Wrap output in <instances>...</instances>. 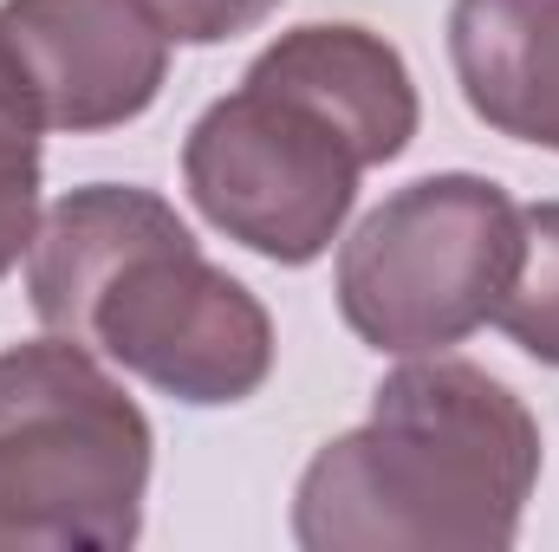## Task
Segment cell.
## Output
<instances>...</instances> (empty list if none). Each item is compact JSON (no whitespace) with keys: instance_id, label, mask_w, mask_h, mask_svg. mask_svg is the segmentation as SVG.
I'll use <instances>...</instances> for the list:
<instances>
[{"instance_id":"obj_8","label":"cell","mask_w":559,"mask_h":552,"mask_svg":"<svg viewBox=\"0 0 559 552\" xmlns=\"http://www.w3.org/2000/svg\"><path fill=\"white\" fill-rule=\"evenodd\" d=\"M46 118L0 39V279L13 274L39 235V176H46Z\"/></svg>"},{"instance_id":"obj_3","label":"cell","mask_w":559,"mask_h":552,"mask_svg":"<svg viewBox=\"0 0 559 552\" xmlns=\"http://www.w3.org/2000/svg\"><path fill=\"white\" fill-rule=\"evenodd\" d=\"M26 299L46 332L79 338L189 410L248 404L274 377L267 305L138 182H85L39 215Z\"/></svg>"},{"instance_id":"obj_7","label":"cell","mask_w":559,"mask_h":552,"mask_svg":"<svg viewBox=\"0 0 559 552\" xmlns=\"http://www.w3.org/2000/svg\"><path fill=\"white\" fill-rule=\"evenodd\" d=\"M449 65L488 131L559 156V0H455Z\"/></svg>"},{"instance_id":"obj_1","label":"cell","mask_w":559,"mask_h":552,"mask_svg":"<svg viewBox=\"0 0 559 552\" xmlns=\"http://www.w3.org/2000/svg\"><path fill=\"white\" fill-rule=\"evenodd\" d=\"M417 124L404 52L371 26L312 20L280 33L248 79L189 124L182 189L248 254L312 267L338 241L358 176L397 163Z\"/></svg>"},{"instance_id":"obj_6","label":"cell","mask_w":559,"mask_h":552,"mask_svg":"<svg viewBox=\"0 0 559 552\" xmlns=\"http://www.w3.org/2000/svg\"><path fill=\"white\" fill-rule=\"evenodd\" d=\"M0 39L46 131H118L169 79V26L150 0H0Z\"/></svg>"},{"instance_id":"obj_5","label":"cell","mask_w":559,"mask_h":552,"mask_svg":"<svg viewBox=\"0 0 559 552\" xmlns=\"http://www.w3.org/2000/svg\"><path fill=\"white\" fill-rule=\"evenodd\" d=\"M521 261V208L501 182L449 169L384 195L338 248V312L391 358L481 332Z\"/></svg>"},{"instance_id":"obj_4","label":"cell","mask_w":559,"mask_h":552,"mask_svg":"<svg viewBox=\"0 0 559 552\" xmlns=\"http://www.w3.org/2000/svg\"><path fill=\"white\" fill-rule=\"evenodd\" d=\"M156 429L79 338L0 351V552H124L143 540Z\"/></svg>"},{"instance_id":"obj_9","label":"cell","mask_w":559,"mask_h":552,"mask_svg":"<svg viewBox=\"0 0 559 552\" xmlns=\"http://www.w3.org/2000/svg\"><path fill=\"white\" fill-rule=\"evenodd\" d=\"M495 325L534 364L559 371V202L521 208V261L495 305Z\"/></svg>"},{"instance_id":"obj_10","label":"cell","mask_w":559,"mask_h":552,"mask_svg":"<svg viewBox=\"0 0 559 552\" xmlns=\"http://www.w3.org/2000/svg\"><path fill=\"white\" fill-rule=\"evenodd\" d=\"M150 7L176 46H228V39L254 33L280 0H150Z\"/></svg>"},{"instance_id":"obj_2","label":"cell","mask_w":559,"mask_h":552,"mask_svg":"<svg viewBox=\"0 0 559 552\" xmlns=\"http://www.w3.org/2000/svg\"><path fill=\"white\" fill-rule=\"evenodd\" d=\"M534 410L468 358L417 351L371 416L332 435L293 488L306 552H508L540 488Z\"/></svg>"}]
</instances>
